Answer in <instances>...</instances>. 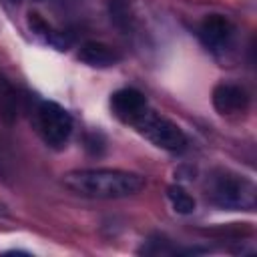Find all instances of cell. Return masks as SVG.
<instances>
[{"label": "cell", "mask_w": 257, "mask_h": 257, "mask_svg": "<svg viewBox=\"0 0 257 257\" xmlns=\"http://www.w3.org/2000/svg\"><path fill=\"white\" fill-rule=\"evenodd\" d=\"M62 185L80 197L124 199L141 193L147 187V179L139 173L120 169H78L66 173Z\"/></svg>", "instance_id": "6da1fadb"}, {"label": "cell", "mask_w": 257, "mask_h": 257, "mask_svg": "<svg viewBox=\"0 0 257 257\" xmlns=\"http://www.w3.org/2000/svg\"><path fill=\"white\" fill-rule=\"evenodd\" d=\"M207 199L227 211H255L257 187L251 179L227 169L211 173L205 185Z\"/></svg>", "instance_id": "7a4b0ae2"}, {"label": "cell", "mask_w": 257, "mask_h": 257, "mask_svg": "<svg viewBox=\"0 0 257 257\" xmlns=\"http://www.w3.org/2000/svg\"><path fill=\"white\" fill-rule=\"evenodd\" d=\"M131 124L137 128V133H141L147 141H151L159 149L177 153V151H183L187 145L185 133L173 120H169L167 116H161L149 106Z\"/></svg>", "instance_id": "3957f363"}, {"label": "cell", "mask_w": 257, "mask_h": 257, "mask_svg": "<svg viewBox=\"0 0 257 257\" xmlns=\"http://www.w3.org/2000/svg\"><path fill=\"white\" fill-rule=\"evenodd\" d=\"M36 128L46 145L60 149L68 141L72 133V116L66 108H62L58 102L52 100H40L36 110Z\"/></svg>", "instance_id": "277c9868"}, {"label": "cell", "mask_w": 257, "mask_h": 257, "mask_svg": "<svg viewBox=\"0 0 257 257\" xmlns=\"http://www.w3.org/2000/svg\"><path fill=\"white\" fill-rule=\"evenodd\" d=\"M199 38L205 44V48H209L215 54H223L233 46L235 26L223 14H209L199 26Z\"/></svg>", "instance_id": "5b68a950"}, {"label": "cell", "mask_w": 257, "mask_h": 257, "mask_svg": "<svg viewBox=\"0 0 257 257\" xmlns=\"http://www.w3.org/2000/svg\"><path fill=\"white\" fill-rule=\"evenodd\" d=\"M213 106L219 114H237L245 112L249 106V96L243 86L221 82L213 88Z\"/></svg>", "instance_id": "8992f818"}, {"label": "cell", "mask_w": 257, "mask_h": 257, "mask_svg": "<svg viewBox=\"0 0 257 257\" xmlns=\"http://www.w3.org/2000/svg\"><path fill=\"white\" fill-rule=\"evenodd\" d=\"M147 106H149V102H147L145 94L137 88H120V90L112 92V96H110V108H112L114 116L126 124H131Z\"/></svg>", "instance_id": "52a82bcc"}, {"label": "cell", "mask_w": 257, "mask_h": 257, "mask_svg": "<svg viewBox=\"0 0 257 257\" xmlns=\"http://www.w3.org/2000/svg\"><path fill=\"white\" fill-rule=\"evenodd\" d=\"M78 60L92 68H108L120 60V54L102 42H84L78 50Z\"/></svg>", "instance_id": "ba28073f"}, {"label": "cell", "mask_w": 257, "mask_h": 257, "mask_svg": "<svg viewBox=\"0 0 257 257\" xmlns=\"http://www.w3.org/2000/svg\"><path fill=\"white\" fill-rule=\"evenodd\" d=\"M28 24H30V30H32L34 34L42 36L48 44H52V46H54V48H58V50H66V48L70 46V42H72V38H70V36H66L64 32L52 30V28L48 26V22H44L38 14H30Z\"/></svg>", "instance_id": "9c48e42d"}, {"label": "cell", "mask_w": 257, "mask_h": 257, "mask_svg": "<svg viewBox=\"0 0 257 257\" xmlns=\"http://www.w3.org/2000/svg\"><path fill=\"white\" fill-rule=\"evenodd\" d=\"M167 197L179 215H191L195 211V199L181 185H171L167 189Z\"/></svg>", "instance_id": "30bf717a"}, {"label": "cell", "mask_w": 257, "mask_h": 257, "mask_svg": "<svg viewBox=\"0 0 257 257\" xmlns=\"http://www.w3.org/2000/svg\"><path fill=\"white\" fill-rule=\"evenodd\" d=\"M108 8H110V18H112V22H114L118 28H128V20H131L128 2H126V0H110Z\"/></svg>", "instance_id": "8fae6325"}]
</instances>
